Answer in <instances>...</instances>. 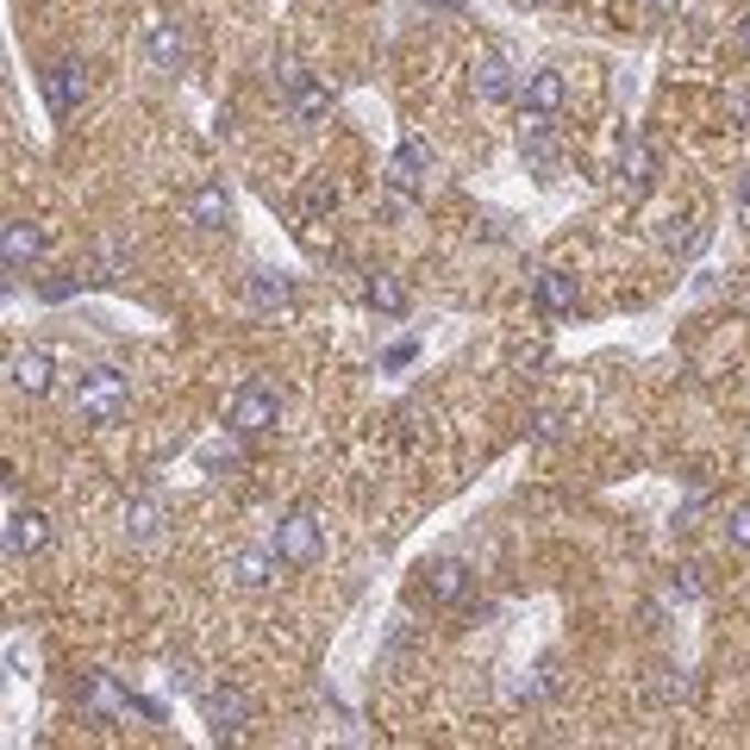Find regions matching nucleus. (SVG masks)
<instances>
[{
	"mask_svg": "<svg viewBox=\"0 0 750 750\" xmlns=\"http://www.w3.org/2000/svg\"><path fill=\"white\" fill-rule=\"evenodd\" d=\"M76 413L88 425L119 420V413H126V376H119V369H88L76 382Z\"/></svg>",
	"mask_w": 750,
	"mask_h": 750,
	"instance_id": "1",
	"label": "nucleus"
},
{
	"mask_svg": "<svg viewBox=\"0 0 750 750\" xmlns=\"http://www.w3.org/2000/svg\"><path fill=\"white\" fill-rule=\"evenodd\" d=\"M319 551H326V525H319V513L294 507L289 520L275 525V557L282 563H319Z\"/></svg>",
	"mask_w": 750,
	"mask_h": 750,
	"instance_id": "2",
	"label": "nucleus"
},
{
	"mask_svg": "<svg viewBox=\"0 0 750 750\" xmlns=\"http://www.w3.org/2000/svg\"><path fill=\"white\" fill-rule=\"evenodd\" d=\"M275 413H282V401H275V388L244 382L238 394H231V406H226V425L238 432V438H257V432H270V425H275Z\"/></svg>",
	"mask_w": 750,
	"mask_h": 750,
	"instance_id": "3",
	"label": "nucleus"
},
{
	"mask_svg": "<svg viewBox=\"0 0 750 750\" xmlns=\"http://www.w3.org/2000/svg\"><path fill=\"white\" fill-rule=\"evenodd\" d=\"M39 81H44V107L57 119H69L81 100H88V69H81V63H51Z\"/></svg>",
	"mask_w": 750,
	"mask_h": 750,
	"instance_id": "4",
	"label": "nucleus"
},
{
	"mask_svg": "<svg viewBox=\"0 0 750 750\" xmlns=\"http://www.w3.org/2000/svg\"><path fill=\"white\" fill-rule=\"evenodd\" d=\"M432 170H438L432 144H425V138H406L401 151H394V163H388V188H394V194H420Z\"/></svg>",
	"mask_w": 750,
	"mask_h": 750,
	"instance_id": "5",
	"label": "nucleus"
},
{
	"mask_svg": "<svg viewBox=\"0 0 750 750\" xmlns=\"http://www.w3.org/2000/svg\"><path fill=\"white\" fill-rule=\"evenodd\" d=\"M7 382H13V394H44V388L57 382V363H51V350L25 345L7 357Z\"/></svg>",
	"mask_w": 750,
	"mask_h": 750,
	"instance_id": "6",
	"label": "nucleus"
},
{
	"mask_svg": "<svg viewBox=\"0 0 750 750\" xmlns=\"http://www.w3.org/2000/svg\"><path fill=\"white\" fill-rule=\"evenodd\" d=\"M469 88H476V100H488V107H500V100H513V63L500 57V51H481L476 69H469Z\"/></svg>",
	"mask_w": 750,
	"mask_h": 750,
	"instance_id": "7",
	"label": "nucleus"
},
{
	"mask_svg": "<svg viewBox=\"0 0 750 750\" xmlns=\"http://www.w3.org/2000/svg\"><path fill=\"white\" fill-rule=\"evenodd\" d=\"M39 250H44V226H32V219H7V231H0L7 275H25L32 263H39Z\"/></svg>",
	"mask_w": 750,
	"mask_h": 750,
	"instance_id": "8",
	"label": "nucleus"
},
{
	"mask_svg": "<svg viewBox=\"0 0 750 750\" xmlns=\"http://www.w3.org/2000/svg\"><path fill=\"white\" fill-rule=\"evenodd\" d=\"M200 713H207V726L219 731V738H238V731L250 726V700L238 688H207L200 694Z\"/></svg>",
	"mask_w": 750,
	"mask_h": 750,
	"instance_id": "9",
	"label": "nucleus"
},
{
	"mask_svg": "<svg viewBox=\"0 0 750 750\" xmlns=\"http://www.w3.org/2000/svg\"><path fill=\"white\" fill-rule=\"evenodd\" d=\"M44 539H51V520H44L39 507H13V513H7V557L13 563L44 551Z\"/></svg>",
	"mask_w": 750,
	"mask_h": 750,
	"instance_id": "10",
	"label": "nucleus"
},
{
	"mask_svg": "<svg viewBox=\"0 0 750 750\" xmlns=\"http://www.w3.org/2000/svg\"><path fill=\"white\" fill-rule=\"evenodd\" d=\"M289 107H294V126H307L313 132V126H326V113H331V88L326 81H313V76H301L289 88Z\"/></svg>",
	"mask_w": 750,
	"mask_h": 750,
	"instance_id": "11",
	"label": "nucleus"
},
{
	"mask_svg": "<svg viewBox=\"0 0 750 750\" xmlns=\"http://www.w3.org/2000/svg\"><path fill=\"white\" fill-rule=\"evenodd\" d=\"M151 63L163 69V76H182L188 69V39H182V25H151Z\"/></svg>",
	"mask_w": 750,
	"mask_h": 750,
	"instance_id": "12",
	"label": "nucleus"
},
{
	"mask_svg": "<svg viewBox=\"0 0 750 750\" xmlns=\"http://www.w3.org/2000/svg\"><path fill=\"white\" fill-rule=\"evenodd\" d=\"M275 551H231V563H226V576L238 581V588H270L275 581Z\"/></svg>",
	"mask_w": 750,
	"mask_h": 750,
	"instance_id": "13",
	"label": "nucleus"
},
{
	"mask_svg": "<svg viewBox=\"0 0 750 750\" xmlns=\"http://www.w3.org/2000/svg\"><path fill=\"white\" fill-rule=\"evenodd\" d=\"M188 219H194L200 231H219V226L231 219V194L219 188V182H207V188H194V194H188Z\"/></svg>",
	"mask_w": 750,
	"mask_h": 750,
	"instance_id": "14",
	"label": "nucleus"
},
{
	"mask_svg": "<svg viewBox=\"0 0 750 750\" xmlns=\"http://www.w3.org/2000/svg\"><path fill=\"white\" fill-rule=\"evenodd\" d=\"M619 182H632V188H651L656 182V151L644 138H626V144H619Z\"/></svg>",
	"mask_w": 750,
	"mask_h": 750,
	"instance_id": "15",
	"label": "nucleus"
},
{
	"mask_svg": "<svg viewBox=\"0 0 750 750\" xmlns=\"http://www.w3.org/2000/svg\"><path fill=\"white\" fill-rule=\"evenodd\" d=\"M520 95H525L532 113H557V107H563V76H557V69H532V76L520 81Z\"/></svg>",
	"mask_w": 750,
	"mask_h": 750,
	"instance_id": "16",
	"label": "nucleus"
},
{
	"mask_svg": "<svg viewBox=\"0 0 750 750\" xmlns=\"http://www.w3.org/2000/svg\"><path fill=\"white\" fill-rule=\"evenodd\" d=\"M250 307L257 313H289L294 307V282L289 275H250Z\"/></svg>",
	"mask_w": 750,
	"mask_h": 750,
	"instance_id": "17",
	"label": "nucleus"
},
{
	"mask_svg": "<svg viewBox=\"0 0 750 750\" xmlns=\"http://www.w3.org/2000/svg\"><path fill=\"white\" fill-rule=\"evenodd\" d=\"M539 307H544V313H576V275L544 270V275H539Z\"/></svg>",
	"mask_w": 750,
	"mask_h": 750,
	"instance_id": "18",
	"label": "nucleus"
},
{
	"mask_svg": "<svg viewBox=\"0 0 750 750\" xmlns=\"http://www.w3.org/2000/svg\"><path fill=\"white\" fill-rule=\"evenodd\" d=\"M425 576H432V595H438V600H463V595H469V563H457V557L432 563Z\"/></svg>",
	"mask_w": 750,
	"mask_h": 750,
	"instance_id": "19",
	"label": "nucleus"
},
{
	"mask_svg": "<svg viewBox=\"0 0 750 750\" xmlns=\"http://www.w3.org/2000/svg\"><path fill=\"white\" fill-rule=\"evenodd\" d=\"M95 275L100 282H126V275H132V244H126V238H107V244L95 250Z\"/></svg>",
	"mask_w": 750,
	"mask_h": 750,
	"instance_id": "20",
	"label": "nucleus"
},
{
	"mask_svg": "<svg viewBox=\"0 0 750 750\" xmlns=\"http://www.w3.org/2000/svg\"><path fill=\"white\" fill-rule=\"evenodd\" d=\"M369 307H376V313H388V319H401V313H406V289H401V282H394V275H369Z\"/></svg>",
	"mask_w": 750,
	"mask_h": 750,
	"instance_id": "21",
	"label": "nucleus"
},
{
	"mask_svg": "<svg viewBox=\"0 0 750 750\" xmlns=\"http://www.w3.org/2000/svg\"><path fill=\"white\" fill-rule=\"evenodd\" d=\"M331 207H338V182H326V175H313L307 188H301V213H307V219H326Z\"/></svg>",
	"mask_w": 750,
	"mask_h": 750,
	"instance_id": "22",
	"label": "nucleus"
},
{
	"mask_svg": "<svg viewBox=\"0 0 750 750\" xmlns=\"http://www.w3.org/2000/svg\"><path fill=\"white\" fill-rule=\"evenodd\" d=\"M520 151H525V163H532L539 182H563V163H557V151H551V138H532V144H520Z\"/></svg>",
	"mask_w": 750,
	"mask_h": 750,
	"instance_id": "23",
	"label": "nucleus"
},
{
	"mask_svg": "<svg viewBox=\"0 0 750 750\" xmlns=\"http://www.w3.org/2000/svg\"><path fill=\"white\" fill-rule=\"evenodd\" d=\"M126 532H132L138 544L156 539V532H163V507H156V500H138L132 513H126Z\"/></svg>",
	"mask_w": 750,
	"mask_h": 750,
	"instance_id": "24",
	"label": "nucleus"
},
{
	"mask_svg": "<svg viewBox=\"0 0 750 750\" xmlns=\"http://www.w3.org/2000/svg\"><path fill=\"white\" fill-rule=\"evenodd\" d=\"M726 539L738 544V551H750V500H738V507L726 513Z\"/></svg>",
	"mask_w": 750,
	"mask_h": 750,
	"instance_id": "25",
	"label": "nucleus"
},
{
	"mask_svg": "<svg viewBox=\"0 0 750 750\" xmlns=\"http://www.w3.org/2000/svg\"><path fill=\"white\" fill-rule=\"evenodd\" d=\"M532 432H539V438L551 444V438H557V432H563V413H557V406H544V413H539V425H532Z\"/></svg>",
	"mask_w": 750,
	"mask_h": 750,
	"instance_id": "26",
	"label": "nucleus"
},
{
	"mask_svg": "<svg viewBox=\"0 0 750 750\" xmlns=\"http://www.w3.org/2000/svg\"><path fill=\"white\" fill-rule=\"evenodd\" d=\"M694 595H700V581H694V569H682V581L670 588V600H694Z\"/></svg>",
	"mask_w": 750,
	"mask_h": 750,
	"instance_id": "27",
	"label": "nucleus"
},
{
	"mask_svg": "<svg viewBox=\"0 0 750 750\" xmlns=\"http://www.w3.org/2000/svg\"><path fill=\"white\" fill-rule=\"evenodd\" d=\"M382 363H388V369H406V363H413V345H394V350L382 357Z\"/></svg>",
	"mask_w": 750,
	"mask_h": 750,
	"instance_id": "28",
	"label": "nucleus"
},
{
	"mask_svg": "<svg viewBox=\"0 0 750 750\" xmlns=\"http://www.w3.org/2000/svg\"><path fill=\"white\" fill-rule=\"evenodd\" d=\"M738 207H744V213H750V170H744V175H738Z\"/></svg>",
	"mask_w": 750,
	"mask_h": 750,
	"instance_id": "29",
	"label": "nucleus"
},
{
	"mask_svg": "<svg viewBox=\"0 0 750 750\" xmlns=\"http://www.w3.org/2000/svg\"><path fill=\"white\" fill-rule=\"evenodd\" d=\"M644 7H651V13H675V7H682V0H644Z\"/></svg>",
	"mask_w": 750,
	"mask_h": 750,
	"instance_id": "30",
	"label": "nucleus"
},
{
	"mask_svg": "<svg viewBox=\"0 0 750 750\" xmlns=\"http://www.w3.org/2000/svg\"><path fill=\"white\" fill-rule=\"evenodd\" d=\"M738 39H744V51H750V20H744V32H738Z\"/></svg>",
	"mask_w": 750,
	"mask_h": 750,
	"instance_id": "31",
	"label": "nucleus"
},
{
	"mask_svg": "<svg viewBox=\"0 0 750 750\" xmlns=\"http://www.w3.org/2000/svg\"><path fill=\"white\" fill-rule=\"evenodd\" d=\"M520 7H551V0H520Z\"/></svg>",
	"mask_w": 750,
	"mask_h": 750,
	"instance_id": "32",
	"label": "nucleus"
}]
</instances>
